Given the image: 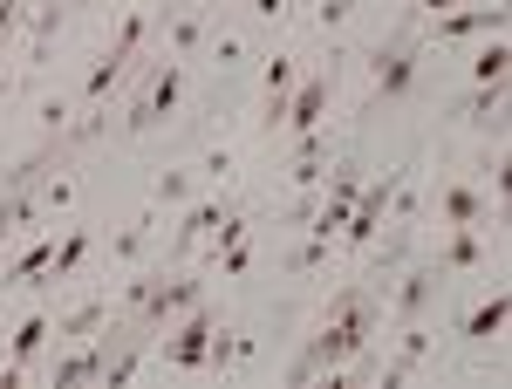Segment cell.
Returning a JSON list of instances; mask_svg holds the SVG:
<instances>
[{
  "label": "cell",
  "mask_w": 512,
  "mask_h": 389,
  "mask_svg": "<svg viewBox=\"0 0 512 389\" xmlns=\"http://www.w3.org/2000/svg\"><path fill=\"white\" fill-rule=\"evenodd\" d=\"M246 7H253L260 21H280V14H287V0H246Z\"/></svg>",
  "instance_id": "cell-32"
},
{
  "label": "cell",
  "mask_w": 512,
  "mask_h": 389,
  "mask_svg": "<svg viewBox=\"0 0 512 389\" xmlns=\"http://www.w3.org/2000/svg\"><path fill=\"white\" fill-rule=\"evenodd\" d=\"M198 301H212V273H185V267H178V273H164L158 287L137 301V321H130V328H137V335H158V328L178 321V314H192Z\"/></svg>",
  "instance_id": "cell-2"
},
{
  "label": "cell",
  "mask_w": 512,
  "mask_h": 389,
  "mask_svg": "<svg viewBox=\"0 0 512 389\" xmlns=\"http://www.w3.org/2000/svg\"><path fill=\"white\" fill-rule=\"evenodd\" d=\"M0 369H7V349H0Z\"/></svg>",
  "instance_id": "cell-37"
},
{
  "label": "cell",
  "mask_w": 512,
  "mask_h": 389,
  "mask_svg": "<svg viewBox=\"0 0 512 389\" xmlns=\"http://www.w3.org/2000/svg\"><path fill=\"white\" fill-rule=\"evenodd\" d=\"M328 253H335V239H315V233H308L294 253H287V260H280V267H287V273H321V267H328Z\"/></svg>",
  "instance_id": "cell-26"
},
{
  "label": "cell",
  "mask_w": 512,
  "mask_h": 389,
  "mask_svg": "<svg viewBox=\"0 0 512 389\" xmlns=\"http://www.w3.org/2000/svg\"><path fill=\"white\" fill-rule=\"evenodd\" d=\"M437 355V335H431V321H396V355L383 362V389H403L424 362Z\"/></svg>",
  "instance_id": "cell-9"
},
{
  "label": "cell",
  "mask_w": 512,
  "mask_h": 389,
  "mask_svg": "<svg viewBox=\"0 0 512 389\" xmlns=\"http://www.w3.org/2000/svg\"><path fill=\"white\" fill-rule=\"evenodd\" d=\"M35 192H41V219H55V212H69V205H76V178L62 171V178H48V185H35Z\"/></svg>",
  "instance_id": "cell-27"
},
{
  "label": "cell",
  "mask_w": 512,
  "mask_h": 389,
  "mask_svg": "<svg viewBox=\"0 0 512 389\" xmlns=\"http://www.w3.org/2000/svg\"><path fill=\"white\" fill-rule=\"evenodd\" d=\"M28 28V0H0V48Z\"/></svg>",
  "instance_id": "cell-30"
},
{
  "label": "cell",
  "mask_w": 512,
  "mask_h": 389,
  "mask_svg": "<svg viewBox=\"0 0 512 389\" xmlns=\"http://www.w3.org/2000/svg\"><path fill=\"white\" fill-rule=\"evenodd\" d=\"M328 96H335V69H308L287 96V117H280V137H308L328 123Z\"/></svg>",
  "instance_id": "cell-8"
},
{
  "label": "cell",
  "mask_w": 512,
  "mask_h": 389,
  "mask_svg": "<svg viewBox=\"0 0 512 389\" xmlns=\"http://www.w3.org/2000/svg\"><path fill=\"white\" fill-rule=\"evenodd\" d=\"M506 76H512V41L485 35V48L472 55V82H506Z\"/></svg>",
  "instance_id": "cell-24"
},
{
  "label": "cell",
  "mask_w": 512,
  "mask_h": 389,
  "mask_svg": "<svg viewBox=\"0 0 512 389\" xmlns=\"http://www.w3.org/2000/svg\"><path fill=\"white\" fill-rule=\"evenodd\" d=\"M62 21H69V0H48V7H35V14H28L21 69H41V62H48V48H55V35H62Z\"/></svg>",
  "instance_id": "cell-12"
},
{
  "label": "cell",
  "mask_w": 512,
  "mask_h": 389,
  "mask_svg": "<svg viewBox=\"0 0 512 389\" xmlns=\"http://www.w3.org/2000/svg\"><path fill=\"white\" fill-rule=\"evenodd\" d=\"M437 219L444 226H485V192L478 185H444L437 192Z\"/></svg>",
  "instance_id": "cell-21"
},
{
  "label": "cell",
  "mask_w": 512,
  "mask_h": 389,
  "mask_svg": "<svg viewBox=\"0 0 512 389\" xmlns=\"http://www.w3.org/2000/svg\"><path fill=\"white\" fill-rule=\"evenodd\" d=\"M185 62H171V55H151V69H144V89H137V103H130V117H123V137H144V130H158V123L178 117V103H185Z\"/></svg>",
  "instance_id": "cell-1"
},
{
  "label": "cell",
  "mask_w": 512,
  "mask_h": 389,
  "mask_svg": "<svg viewBox=\"0 0 512 389\" xmlns=\"http://www.w3.org/2000/svg\"><path fill=\"white\" fill-rule=\"evenodd\" d=\"M123 69H130V62H117V55H110V48H103V55H96V62H89V76H82V117H89V110H103V103H110V89H117L123 82Z\"/></svg>",
  "instance_id": "cell-19"
},
{
  "label": "cell",
  "mask_w": 512,
  "mask_h": 389,
  "mask_svg": "<svg viewBox=\"0 0 512 389\" xmlns=\"http://www.w3.org/2000/svg\"><path fill=\"white\" fill-rule=\"evenodd\" d=\"M205 55H212L219 69H233V62H246V41H239V35H219V28H212V35H205Z\"/></svg>",
  "instance_id": "cell-29"
},
{
  "label": "cell",
  "mask_w": 512,
  "mask_h": 389,
  "mask_svg": "<svg viewBox=\"0 0 512 389\" xmlns=\"http://www.w3.org/2000/svg\"><path fill=\"white\" fill-rule=\"evenodd\" d=\"M103 355H110V342H76V355H55V362H48V383L55 389L96 383V376H103Z\"/></svg>",
  "instance_id": "cell-13"
},
{
  "label": "cell",
  "mask_w": 512,
  "mask_h": 389,
  "mask_svg": "<svg viewBox=\"0 0 512 389\" xmlns=\"http://www.w3.org/2000/svg\"><path fill=\"white\" fill-rule=\"evenodd\" d=\"M417 69H424V41L396 35L390 48H376V89H369V110H383V103H403V96L417 89Z\"/></svg>",
  "instance_id": "cell-4"
},
{
  "label": "cell",
  "mask_w": 512,
  "mask_h": 389,
  "mask_svg": "<svg viewBox=\"0 0 512 389\" xmlns=\"http://www.w3.org/2000/svg\"><path fill=\"white\" fill-rule=\"evenodd\" d=\"M512 7L506 0H492V7H451V14H437L431 28H424V48H451V41H478V35H506Z\"/></svg>",
  "instance_id": "cell-5"
},
{
  "label": "cell",
  "mask_w": 512,
  "mask_h": 389,
  "mask_svg": "<svg viewBox=\"0 0 512 389\" xmlns=\"http://www.w3.org/2000/svg\"><path fill=\"white\" fill-rule=\"evenodd\" d=\"M233 212V198H192V205H178V233H171V260H185L198 239L212 233L219 219Z\"/></svg>",
  "instance_id": "cell-10"
},
{
  "label": "cell",
  "mask_w": 512,
  "mask_h": 389,
  "mask_svg": "<svg viewBox=\"0 0 512 389\" xmlns=\"http://www.w3.org/2000/svg\"><path fill=\"white\" fill-rule=\"evenodd\" d=\"M158 21H164V55H171V62L205 55V35H212V28H205V14H198V7H164Z\"/></svg>",
  "instance_id": "cell-11"
},
{
  "label": "cell",
  "mask_w": 512,
  "mask_h": 389,
  "mask_svg": "<svg viewBox=\"0 0 512 389\" xmlns=\"http://www.w3.org/2000/svg\"><path fill=\"white\" fill-rule=\"evenodd\" d=\"M239 362H253V335L219 321V328H212V342H205V369H212V376H233Z\"/></svg>",
  "instance_id": "cell-16"
},
{
  "label": "cell",
  "mask_w": 512,
  "mask_h": 389,
  "mask_svg": "<svg viewBox=\"0 0 512 389\" xmlns=\"http://www.w3.org/2000/svg\"><path fill=\"white\" fill-rule=\"evenodd\" d=\"M444 253H437V267L444 273H478L485 267V233H478V226H444Z\"/></svg>",
  "instance_id": "cell-17"
},
{
  "label": "cell",
  "mask_w": 512,
  "mask_h": 389,
  "mask_svg": "<svg viewBox=\"0 0 512 389\" xmlns=\"http://www.w3.org/2000/svg\"><path fill=\"white\" fill-rule=\"evenodd\" d=\"M55 342V314L48 308H28L21 321H14V335H7V369H0V383H28V369L41 362V349Z\"/></svg>",
  "instance_id": "cell-7"
},
{
  "label": "cell",
  "mask_w": 512,
  "mask_h": 389,
  "mask_svg": "<svg viewBox=\"0 0 512 389\" xmlns=\"http://www.w3.org/2000/svg\"><path fill=\"white\" fill-rule=\"evenodd\" d=\"M417 7H424V14H431V21H437V14H451L458 0H417Z\"/></svg>",
  "instance_id": "cell-33"
},
{
  "label": "cell",
  "mask_w": 512,
  "mask_h": 389,
  "mask_svg": "<svg viewBox=\"0 0 512 389\" xmlns=\"http://www.w3.org/2000/svg\"><path fill=\"white\" fill-rule=\"evenodd\" d=\"M7 239H14V233H7V212H0V246H7Z\"/></svg>",
  "instance_id": "cell-35"
},
{
  "label": "cell",
  "mask_w": 512,
  "mask_h": 389,
  "mask_svg": "<svg viewBox=\"0 0 512 389\" xmlns=\"http://www.w3.org/2000/svg\"><path fill=\"white\" fill-rule=\"evenodd\" d=\"M198 7H246V0H198Z\"/></svg>",
  "instance_id": "cell-34"
},
{
  "label": "cell",
  "mask_w": 512,
  "mask_h": 389,
  "mask_svg": "<svg viewBox=\"0 0 512 389\" xmlns=\"http://www.w3.org/2000/svg\"><path fill=\"white\" fill-rule=\"evenodd\" d=\"M253 260H260V253H253V233H246V239H233L226 253H212V260H205V273H212V280H246V273H253Z\"/></svg>",
  "instance_id": "cell-25"
},
{
  "label": "cell",
  "mask_w": 512,
  "mask_h": 389,
  "mask_svg": "<svg viewBox=\"0 0 512 389\" xmlns=\"http://www.w3.org/2000/svg\"><path fill=\"white\" fill-rule=\"evenodd\" d=\"M89 246H96L89 226H62V239H55V267L41 273V280H76V267L89 260Z\"/></svg>",
  "instance_id": "cell-23"
},
{
  "label": "cell",
  "mask_w": 512,
  "mask_h": 389,
  "mask_svg": "<svg viewBox=\"0 0 512 389\" xmlns=\"http://www.w3.org/2000/svg\"><path fill=\"white\" fill-rule=\"evenodd\" d=\"M103 321H110V294H89L82 308L55 314V342H96V335H103Z\"/></svg>",
  "instance_id": "cell-14"
},
{
  "label": "cell",
  "mask_w": 512,
  "mask_h": 389,
  "mask_svg": "<svg viewBox=\"0 0 512 389\" xmlns=\"http://www.w3.org/2000/svg\"><path fill=\"white\" fill-rule=\"evenodd\" d=\"M444 280L451 273L437 267V260H424V267H410L396 287H383V308H390V321H424V314L437 308V294H444Z\"/></svg>",
  "instance_id": "cell-6"
},
{
  "label": "cell",
  "mask_w": 512,
  "mask_h": 389,
  "mask_svg": "<svg viewBox=\"0 0 512 389\" xmlns=\"http://www.w3.org/2000/svg\"><path fill=\"white\" fill-rule=\"evenodd\" d=\"M151 239H158V205H151V212H137V219L110 239V267H137V260L151 253Z\"/></svg>",
  "instance_id": "cell-18"
},
{
  "label": "cell",
  "mask_w": 512,
  "mask_h": 389,
  "mask_svg": "<svg viewBox=\"0 0 512 389\" xmlns=\"http://www.w3.org/2000/svg\"><path fill=\"white\" fill-rule=\"evenodd\" d=\"M69 7H96V0H69Z\"/></svg>",
  "instance_id": "cell-36"
},
{
  "label": "cell",
  "mask_w": 512,
  "mask_h": 389,
  "mask_svg": "<svg viewBox=\"0 0 512 389\" xmlns=\"http://www.w3.org/2000/svg\"><path fill=\"white\" fill-rule=\"evenodd\" d=\"M444 117L451 123H499L506 117V82H472V96H458Z\"/></svg>",
  "instance_id": "cell-15"
},
{
  "label": "cell",
  "mask_w": 512,
  "mask_h": 389,
  "mask_svg": "<svg viewBox=\"0 0 512 389\" xmlns=\"http://www.w3.org/2000/svg\"><path fill=\"white\" fill-rule=\"evenodd\" d=\"M506 314H512L506 287H492V294H485V301H478V308L465 314V321H458V335H465V342H492V335L506 328Z\"/></svg>",
  "instance_id": "cell-20"
},
{
  "label": "cell",
  "mask_w": 512,
  "mask_h": 389,
  "mask_svg": "<svg viewBox=\"0 0 512 389\" xmlns=\"http://www.w3.org/2000/svg\"><path fill=\"white\" fill-rule=\"evenodd\" d=\"M349 14H355V0H315V21L335 35V28H349Z\"/></svg>",
  "instance_id": "cell-31"
},
{
  "label": "cell",
  "mask_w": 512,
  "mask_h": 389,
  "mask_svg": "<svg viewBox=\"0 0 512 389\" xmlns=\"http://www.w3.org/2000/svg\"><path fill=\"white\" fill-rule=\"evenodd\" d=\"M212 328H219V308H212V301H198L192 314H178V321L164 328V342H158V369H205Z\"/></svg>",
  "instance_id": "cell-3"
},
{
  "label": "cell",
  "mask_w": 512,
  "mask_h": 389,
  "mask_svg": "<svg viewBox=\"0 0 512 389\" xmlns=\"http://www.w3.org/2000/svg\"><path fill=\"white\" fill-rule=\"evenodd\" d=\"M233 164H239V157H233V144H212V151L198 157L192 171H198V178H212V185H219V178H233Z\"/></svg>",
  "instance_id": "cell-28"
},
{
  "label": "cell",
  "mask_w": 512,
  "mask_h": 389,
  "mask_svg": "<svg viewBox=\"0 0 512 389\" xmlns=\"http://www.w3.org/2000/svg\"><path fill=\"white\" fill-rule=\"evenodd\" d=\"M192 198H198V171L192 164H171V171L151 178V205H158V212H178V205H192Z\"/></svg>",
  "instance_id": "cell-22"
}]
</instances>
